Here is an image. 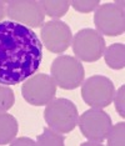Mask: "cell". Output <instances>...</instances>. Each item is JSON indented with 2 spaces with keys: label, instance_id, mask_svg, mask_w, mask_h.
<instances>
[{
  "label": "cell",
  "instance_id": "ffe728a7",
  "mask_svg": "<svg viewBox=\"0 0 125 146\" xmlns=\"http://www.w3.org/2000/svg\"><path fill=\"white\" fill-rule=\"evenodd\" d=\"M5 15H6V1L0 0V23L5 18Z\"/></svg>",
  "mask_w": 125,
  "mask_h": 146
},
{
  "label": "cell",
  "instance_id": "3957f363",
  "mask_svg": "<svg viewBox=\"0 0 125 146\" xmlns=\"http://www.w3.org/2000/svg\"><path fill=\"white\" fill-rule=\"evenodd\" d=\"M50 72L57 86L64 90H74L79 88L85 78V70L81 61L70 55H60L55 58L51 62Z\"/></svg>",
  "mask_w": 125,
  "mask_h": 146
},
{
  "label": "cell",
  "instance_id": "30bf717a",
  "mask_svg": "<svg viewBox=\"0 0 125 146\" xmlns=\"http://www.w3.org/2000/svg\"><path fill=\"white\" fill-rule=\"evenodd\" d=\"M40 39L43 46H45L50 52L61 54L70 48L73 33L65 21L49 20L41 26Z\"/></svg>",
  "mask_w": 125,
  "mask_h": 146
},
{
  "label": "cell",
  "instance_id": "8fae6325",
  "mask_svg": "<svg viewBox=\"0 0 125 146\" xmlns=\"http://www.w3.org/2000/svg\"><path fill=\"white\" fill-rule=\"evenodd\" d=\"M19 131L18 120L10 114H0V145H8L14 140Z\"/></svg>",
  "mask_w": 125,
  "mask_h": 146
},
{
  "label": "cell",
  "instance_id": "ac0fdd59",
  "mask_svg": "<svg viewBox=\"0 0 125 146\" xmlns=\"http://www.w3.org/2000/svg\"><path fill=\"white\" fill-rule=\"evenodd\" d=\"M114 106H115V110L118 111L121 117H125V110H124V104H125V86L121 85L119 88V90L114 94Z\"/></svg>",
  "mask_w": 125,
  "mask_h": 146
},
{
  "label": "cell",
  "instance_id": "9a60e30c",
  "mask_svg": "<svg viewBox=\"0 0 125 146\" xmlns=\"http://www.w3.org/2000/svg\"><path fill=\"white\" fill-rule=\"evenodd\" d=\"M106 142L109 146H124L125 145V122H118L111 125L106 136Z\"/></svg>",
  "mask_w": 125,
  "mask_h": 146
},
{
  "label": "cell",
  "instance_id": "7c38bea8",
  "mask_svg": "<svg viewBox=\"0 0 125 146\" xmlns=\"http://www.w3.org/2000/svg\"><path fill=\"white\" fill-rule=\"evenodd\" d=\"M104 60L105 64L110 69L121 70L125 66V46L120 42H115L110 46L105 48L104 50Z\"/></svg>",
  "mask_w": 125,
  "mask_h": 146
},
{
  "label": "cell",
  "instance_id": "9c48e42d",
  "mask_svg": "<svg viewBox=\"0 0 125 146\" xmlns=\"http://www.w3.org/2000/svg\"><path fill=\"white\" fill-rule=\"evenodd\" d=\"M78 125L80 132L89 141H105L111 127V117L103 109L91 108L79 116Z\"/></svg>",
  "mask_w": 125,
  "mask_h": 146
},
{
  "label": "cell",
  "instance_id": "2e32d148",
  "mask_svg": "<svg viewBox=\"0 0 125 146\" xmlns=\"http://www.w3.org/2000/svg\"><path fill=\"white\" fill-rule=\"evenodd\" d=\"M15 104V95L9 85L0 84V114L9 111Z\"/></svg>",
  "mask_w": 125,
  "mask_h": 146
},
{
  "label": "cell",
  "instance_id": "6da1fadb",
  "mask_svg": "<svg viewBox=\"0 0 125 146\" xmlns=\"http://www.w3.org/2000/svg\"><path fill=\"white\" fill-rule=\"evenodd\" d=\"M43 44L30 28L14 21L0 23V84L16 85L38 71Z\"/></svg>",
  "mask_w": 125,
  "mask_h": 146
},
{
  "label": "cell",
  "instance_id": "5b68a950",
  "mask_svg": "<svg viewBox=\"0 0 125 146\" xmlns=\"http://www.w3.org/2000/svg\"><path fill=\"white\" fill-rule=\"evenodd\" d=\"M71 48L75 58L80 61L95 62L103 56L106 42L103 35L95 29H81L73 36Z\"/></svg>",
  "mask_w": 125,
  "mask_h": 146
},
{
  "label": "cell",
  "instance_id": "e0dca14e",
  "mask_svg": "<svg viewBox=\"0 0 125 146\" xmlns=\"http://www.w3.org/2000/svg\"><path fill=\"white\" fill-rule=\"evenodd\" d=\"M99 5L100 0H70L71 8H74L79 13H84V14L95 11Z\"/></svg>",
  "mask_w": 125,
  "mask_h": 146
},
{
  "label": "cell",
  "instance_id": "7a4b0ae2",
  "mask_svg": "<svg viewBox=\"0 0 125 146\" xmlns=\"http://www.w3.org/2000/svg\"><path fill=\"white\" fill-rule=\"evenodd\" d=\"M44 120L49 127L54 129L55 131L60 134H68L73 131L78 125V108L69 99L54 98L45 106Z\"/></svg>",
  "mask_w": 125,
  "mask_h": 146
},
{
  "label": "cell",
  "instance_id": "4fadbf2b",
  "mask_svg": "<svg viewBox=\"0 0 125 146\" xmlns=\"http://www.w3.org/2000/svg\"><path fill=\"white\" fill-rule=\"evenodd\" d=\"M41 6L45 15L53 18V20H60L70 8L69 0H41Z\"/></svg>",
  "mask_w": 125,
  "mask_h": 146
},
{
  "label": "cell",
  "instance_id": "44dd1931",
  "mask_svg": "<svg viewBox=\"0 0 125 146\" xmlns=\"http://www.w3.org/2000/svg\"><path fill=\"white\" fill-rule=\"evenodd\" d=\"M93 145H103V142H96V141H86V142H83L81 146H93Z\"/></svg>",
  "mask_w": 125,
  "mask_h": 146
},
{
  "label": "cell",
  "instance_id": "ba28073f",
  "mask_svg": "<svg viewBox=\"0 0 125 146\" xmlns=\"http://www.w3.org/2000/svg\"><path fill=\"white\" fill-rule=\"evenodd\" d=\"M57 94V84L48 74H35L28 78L21 86L24 100L33 106H44Z\"/></svg>",
  "mask_w": 125,
  "mask_h": 146
},
{
  "label": "cell",
  "instance_id": "8992f818",
  "mask_svg": "<svg viewBox=\"0 0 125 146\" xmlns=\"http://www.w3.org/2000/svg\"><path fill=\"white\" fill-rule=\"evenodd\" d=\"M114 82L104 75H93L81 84V98L90 108L104 109L113 102Z\"/></svg>",
  "mask_w": 125,
  "mask_h": 146
},
{
  "label": "cell",
  "instance_id": "d6986e66",
  "mask_svg": "<svg viewBox=\"0 0 125 146\" xmlns=\"http://www.w3.org/2000/svg\"><path fill=\"white\" fill-rule=\"evenodd\" d=\"M37 141L29 137H15L10 142V146H35Z\"/></svg>",
  "mask_w": 125,
  "mask_h": 146
},
{
  "label": "cell",
  "instance_id": "5bb4252c",
  "mask_svg": "<svg viewBox=\"0 0 125 146\" xmlns=\"http://www.w3.org/2000/svg\"><path fill=\"white\" fill-rule=\"evenodd\" d=\"M64 142L65 136L49 126L43 130V132L37 139V145L39 146H62Z\"/></svg>",
  "mask_w": 125,
  "mask_h": 146
},
{
  "label": "cell",
  "instance_id": "52a82bcc",
  "mask_svg": "<svg viewBox=\"0 0 125 146\" xmlns=\"http://www.w3.org/2000/svg\"><path fill=\"white\" fill-rule=\"evenodd\" d=\"M6 15L10 21L28 28H40L44 25L45 13L41 1L38 0H10L6 1Z\"/></svg>",
  "mask_w": 125,
  "mask_h": 146
},
{
  "label": "cell",
  "instance_id": "277c9868",
  "mask_svg": "<svg viewBox=\"0 0 125 146\" xmlns=\"http://www.w3.org/2000/svg\"><path fill=\"white\" fill-rule=\"evenodd\" d=\"M95 30L101 35L119 36L125 31L124 1L105 3L98 6L94 13Z\"/></svg>",
  "mask_w": 125,
  "mask_h": 146
}]
</instances>
